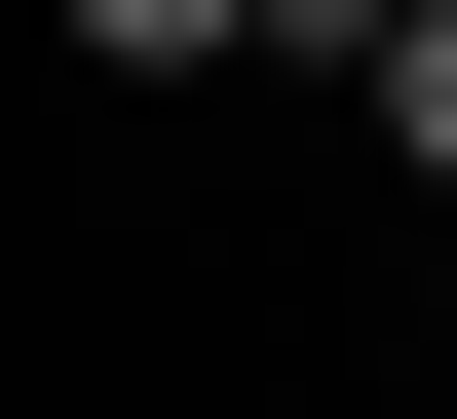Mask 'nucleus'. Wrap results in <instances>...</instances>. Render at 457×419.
Segmentation results:
<instances>
[{"label": "nucleus", "instance_id": "nucleus-1", "mask_svg": "<svg viewBox=\"0 0 457 419\" xmlns=\"http://www.w3.org/2000/svg\"><path fill=\"white\" fill-rule=\"evenodd\" d=\"M343 77H381V153L457 191V0H343Z\"/></svg>", "mask_w": 457, "mask_h": 419}, {"label": "nucleus", "instance_id": "nucleus-2", "mask_svg": "<svg viewBox=\"0 0 457 419\" xmlns=\"http://www.w3.org/2000/svg\"><path fill=\"white\" fill-rule=\"evenodd\" d=\"M77 38H114V77H267V0H77Z\"/></svg>", "mask_w": 457, "mask_h": 419}]
</instances>
